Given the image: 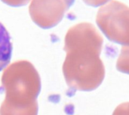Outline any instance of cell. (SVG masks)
I'll return each instance as SVG.
<instances>
[{"instance_id":"cell-3","label":"cell","mask_w":129,"mask_h":115,"mask_svg":"<svg viewBox=\"0 0 129 115\" xmlns=\"http://www.w3.org/2000/svg\"><path fill=\"white\" fill-rule=\"evenodd\" d=\"M117 69L119 71L129 74V52H124L117 62Z\"/></svg>"},{"instance_id":"cell-1","label":"cell","mask_w":129,"mask_h":115,"mask_svg":"<svg viewBox=\"0 0 129 115\" xmlns=\"http://www.w3.org/2000/svg\"><path fill=\"white\" fill-rule=\"evenodd\" d=\"M104 67L98 53H78L66 63L65 76L68 84L82 91L95 90L104 78Z\"/></svg>"},{"instance_id":"cell-2","label":"cell","mask_w":129,"mask_h":115,"mask_svg":"<svg viewBox=\"0 0 129 115\" xmlns=\"http://www.w3.org/2000/svg\"><path fill=\"white\" fill-rule=\"evenodd\" d=\"M12 56V43L11 36L0 22V72L10 63Z\"/></svg>"},{"instance_id":"cell-4","label":"cell","mask_w":129,"mask_h":115,"mask_svg":"<svg viewBox=\"0 0 129 115\" xmlns=\"http://www.w3.org/2000/svg\"><path fill=\"white\" fill-rule=\"evenodd\" d=\"M113 115H129V102L119 105L115 109Z\"/></svg>"}]
</instances>
